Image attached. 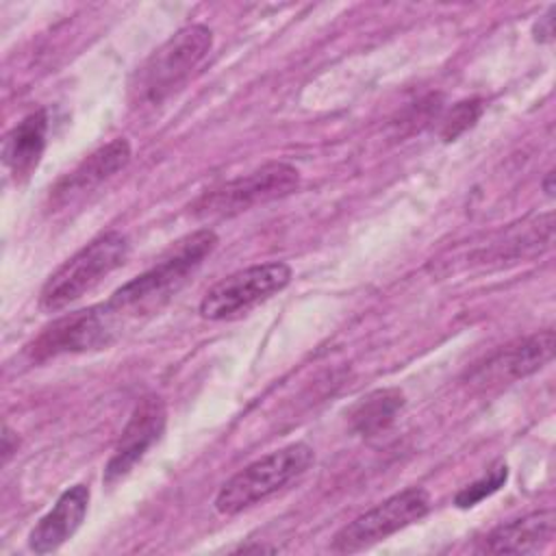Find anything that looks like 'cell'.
I'll list each match as a JSON object with an SVG mask.
<instances>
[{
  "instance_id": "7c38bea8",
  "label": "cell",
  "mask_w": 556,
  "mask_h": 556,
  "mask_svg": "<svg viewBox=\"0 0 556 556\" xmlns=\"http://www.w3.org/2000/svg\"><path fill=\"white\" fill-rule=\"evenodd\" d=\"M89 506V489L74 484L61 493L56 504L35 523L28 534V547L35 554H50L59 549L80 528Z\"/></svg>"
},
{
  "instance_id": "5b68a950",
  "label": "cell",
  "mask_w": 556,
  "mask_h": 556,
  "mask_svg": "<svg viewBox=\"0 0 556 556\" xmlns=\"http://www.w3.org/2000/svg\"><path fill=\"white\" fill-rule=\"evenodd\" d=\"M300 185V172L280 161L261 165L258 169L232 178L211 191H204L191 206L195 217H232L256 204L289 195Z\"/></svg>"
},
{
  "instance_id": "ac0fdd59",
  "label": "cell",
  "mask_w": 556,
  "mask_h": 556,
  "mask_svg": "<svg viewBox=\"0 0 556 556\" xmlns=\"http://www.w3.org/2000/svg\"><path fill=\"white\" fill-rule=\"evenodd\" d=\"M552 13H554V7H552L543 17H539V22H536L534 28H532L534 39L541 41V43L552 41V37H554V17H552Z\"/></svg>"
},
{
  "instance_id": "e0dca14e",
  "label": "cell",
  "mask_w": 556,
  "mask_h": 556,
  "mask_svg": "<svg viewBox=\"0 0 556 556\" xmlns=\"http://www.w3.org/2000/svg\"><path fill=\"white\" fill-rule=\"evenodd\" d=\"M508 478V467L506 465H497L495 469H491L486 476H482L480 480L467 484L463 491L456 493L454 497V504L458 508H469V506H476L478 502H482L484 497H489L491 493H495L500 486H504Z\"/></svg>"
},
{
  "instance_id": "ffe728a7",
  "label": "cell",
  "mask_w": 556,
  "mask_h": 556,
  "mask_svg": "<svg viewBox=\"0 0 556 556\" xmlns=\"http://www.w3.org/2000/svg\"><path fill=\"white\" fill-rule=\"evenodd\" d=\"M552 180H554V172H547V178L543 182V189L547 195H554V187H552Z\"/></svg>"
},
{
  "instance_id": "3957f363",
  "label": "cell",
  "mask_w": 556,
  "mask_h": 556,
  "mask_svg": "<svg viewBox=\"0 0 556 556\" xmlns=\"http://www.w3.org/2000/svg\"><path fill=\"white\" fill-rule=\"evenodd\" d=\"M128 250L130 243L126 235H122L119 230H109L89 241L74 256H70L54 274H50L39 295L41 308L59 311L83 298L102 278H106L111 271L124 265Z\"/></svg>"
},
{
  "instance_id": "8fae6325",
  "label": "cell",
  "mask_w": 556,
  "mask_h": 556,
  "mask_svg": "<svg viewBox=\"0 0 556 556\" xmlns=\"http://www.w3.org/2000/svg\"><path fill=\"white\" fill-rule=\"evenodd\" d=\"M128 161H130V143L124 137L109 141L106 146L91 152L80 165H76L65 178H61L54 185L50 193L52 206L56 208L65 206L67 202L93 191L113 174L124 169Z\"/></svg>"
},
{
  "instance_id": "7a4b0ae2",
  "label": "cell",
  "mask_w": 556,
  "mask_h": 556,
  "mask_svg": "<svg viewBox=\"0 0 556 556\" xmlns=\"http://www.w3.org/2000/svg\"><path fill=\"white\" fill-rule=\"evenodd\" d=\"M315 463V452L306 443L285 445L237 471L215 495V508L222 515H237L302 476Z\"/></svg>"
},
{
  "instance_id": "52a82bcc",
  "label": "cell",
  "mask_w": 556,
  "mask_h": 556,
  "mask_svg": "<svg viewBox=\"0 0 556 556\" xmlns=\"http://www.w3.org/2000/svg\"><path fill=\"white\" fill-rule=\"evenodd\" d=\"M430 508V495L421 486H408L384 502L376 504L354 521L343 526L332 539V552H358L365 549L393 532L421 519Z\"/></svg>"
},
{
  "instance_id": "4fadbf2b",
  "label": "cell",
  "mask_w": 556,
  "mask_h": 556,
  "mask_svg": "<svg viewBox=\"0 0 556 556\" xmlns=\"http://www.w3.org/2000/svg\"><path fill=\"white\" fill-rule=\"evenodd\" d=\"M554 510H536L493 528L480 543L486 554H536L554 539Z\"/></svg>"
},
{
  "instance_id": "6da1fadb",
  "label": "cell",
  "mask_w": 556,
  "mask_h": 556,
  "mask_svg": "<svg viewBox=\"0 0 556 556\" xmlns=\"http://www.w3.org/2000/svg\"><path fill=\"white\" fill-rule=\"evenodd\" d=\"M215 245L217 235L211 228H202L182 237L154 267L122 285L104 304L119 319L156 313L202 265Z\"/></svg>"
},
{
  "instance_id": "d6986e66",
  "label": "cell",
  "mask_w": 556,
  "mask_h": 556,
  "mask_svg": "<svg viewBox=\"0 0 556 556\" xmlns=\"http://www.w3.org/2000/svg\"><path fill=\"white\" fill-rule=\"evenodd\" d=\"M13 452H17V434L9 426H4V430H2V458H4V463L9 460V456Z\"/></svg>"
},
{
  "instance_id": "30bf717a",
  "label": "cell",
  "mask_w": 556,
  "mask_h": 556,
  "mask_svg": "<svg viewBox=\"0 0 556 556\" xmlns=\"http://www.w3.org/2000/svg\"><path fill=\"white\" fill-rule=\"evenodd\" d=\"M165 419H167L165 402L156 395H148L135 406L109 463L104 465V473H102L104 484H115L117 480L126 478L132 471V467L146 456V452L163 434Z\"/></svg>"
},
{
  "instance_id": "9a60e30c",
  "label": "cell",
  "mask_w": 556,
  "mask_h": 556,
  "mask_svg": "<svg viewBox=\"0 0 556 556\" xmlns=\"http://www.w3.org/2000/svg\"><path fill=\"white\" fill-rule=\"evenodd\" d=\"M404 408V395L397 389H378L365 395L352 410V428L363 437L384 432Z\"/></svg>"
},
{
  "instance_id": "277c9868",
  "label": "cell",
  "mask_w": 556,
  "mask_h": 556,
  "mask_svg": "<svg viewBox=\"0 0 556 556\" xmlns=\"http://www.w3.org/2000/svg\"><path fill=\"white\" fill-rule=\"evenodd\" d=\"M213 33L204 24H189L159 46L139 74V93L146 102L159 104L172 96L208 54Z\"/></svg>"
},
{
  "instance_id": "2e32d148",
  "label": "cell",
  "mask_w": 556,
  "mask_h": 556,
  "mask_svg": "<svg viewBox=\"0 0 556 556\" xmlns=\"http://www.w3.org/2000/svg\"><path fill=\"white\" fill-rule=\"evenodd\" d=\"M482 100L480 98H471V100H463L456 102L450 113L443 117V126H441V139L443 141H454L458 139L465 130H469L482 115Z\"/></svg>"
},
{
  "instance_id": "5bb4252c",
  "label": "cell",
  "mask_w": 556,
  "mask_h": 556,
  "mask_svg": "<svg viewBox=\"0 0 556 556\" xmlns=\"http://www.w3.org/2000/svg\"><path fill=\"white\" fill-rule=\"evenodd\" d=\"M48 135V111L39 109L26 115L4 137L2 163L15 180H24L39 165Z\"/></svg>"
},
{
  "instance_id": "8992f818",
  "label": "cell",
  "mask_w": 556,
  "mask_h": 556,
  "mask_svg": "<svg viewBox=\"0 0 556 556\" xmlns=\"http://www.w3.org/2000/svg\"><path fill=\"white\" fill-rule=\"evenodd\" d=\"M291 282V267L282 261L239 269L215 282L200 302V315L213 321L245 315Z\"/></svg>"
},
{
  "instance_id": "ba28073f",
  "label": "cell",
  "mask_w": 556,
  "mask_h": 556,
  "mask_svg": "<svg viewBox=\"0 0 556 556\" xmlns=\"http://www.w3.org/2000/svg\"><path fill=\"white\" fill-rule=\"evenodd\" d=\"M119 328L122 319L106 304L76 311L48 326L28 345V354L33 361H46L59 354L100 350L115 339Z\"/></svg>"
},
{
  "instance_id": "9c48e42d",
  "label": "cell",
  "mask_w": 556,
  "mask_h": 556,
  "mask_svg": "<svg viewBox=\"0 0 556 556\" xmlns=\"http://www.w3.org/2000/svg\"><path fill=\"white\" fill-rule=\"evenodd\" d=\"M556 337L554 330H541L530 337L517 339L497 352H493L489 358H484L480 365H476L467 374V382L476 389H493L502 384H510L519 378H526L534 371H539L545 363L554 356Z\"/></svg>"
}]
</instances>
